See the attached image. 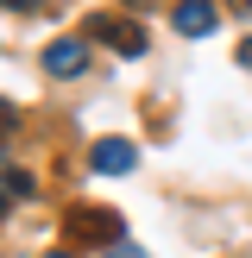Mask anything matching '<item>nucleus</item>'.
Returning <instances> with one entry per match:
<instances>
[{
    "mask_svg": "<svg viewBox=\"0 0 252 258\" xmlns=\"http://www.w3.org/2000/svg\"><path fill=\"white\" fill-rule=\"evenodd\" d=\"M88 164H95L101 176H126V170L139 164V151L126 145V139H101V145H95V158H88Z\"/></svg>",
    "mask_w": 252,
    "mask_h": 258,
    "instance_id": "39448f33",
    "label": "nucleus"
},
{
    "mask_svg": "<svg viewBox=\"0 0 252 258\" xmlns=\"http://www.w3.org/2000/svg\"><path fill=\"white\" fill-rule=\"evenodd\" d=\"M44 70L50 76H82L88 70V44H82V38H57V44L44 50Z\"/></svg>",
    "mask_w": 252,
    "mask_h": 258,
    "instance_id": "20e7f679",
    "label": "nucleus"
},
{
    "mask_svg": "<svg viewBox=\"0 0 252 258\" xmlns=\"http://www.w3.org/2000/svg\"><path fill=\"white\" fill-rule=\"evenodd\" d=\"M170 25H176L183 38H208V32H214V0H176Z\"/></svg>",
    "mask_w": 252,
    "mask_h": 258,
    "instance_id": "7ed1b4c3",
    "label": "nucleus"
},
{
    "mask_svg": "<svg viewBox=\"0 0 252 258\" xmlns=\"http://www.w3.org/2000/svg\"><path fill=\"white\" fill-rule=\"evenodd\" d=\"M7 208H13V196H7V189H0V221H7Z\"/></svg>",
    "mask_w": 252,
    "mask_h": 258,
    "instance_id": "9d476101",
    "label": "nucleus"
},
{
    "mask_svg": "<svg viewBox=\"0 0 252 258\" xmlns=\"http://www.w3.org/2000/svg\"><path fill=\"white\" fill-rule=\"evenodd\" d=\"M63 233H70L76 246H126V221L113 208H76L70 221H63Z\"/></svg>",
    "mask_w": 252,
    "mask_h": 258,
    "instance_id": "f257e3e1",
    "label": "nucleus"
},
{
    "mask_svg": "<svg viewBox=\"0 0 252 258\" xmlns=\"http://www.w3.org/2000/svg\"><path fill=\"white\" fill-rule=\"evenodd\" d=\"M88 38H107L113 50H120V57H139V50H145V32H139L133 19H113V13H95V19L82 25Z\"/></svg>",
    "mask_w": 252,
    "mask_h": 258,
    "instance_id": "f03ea898",
    "label": "nucleus"
},
{
    "mask_svg": "<svg viewBox=\"0 0 252 258\" xmlns=\"http://www.w3.org/2000/svg\"><path fill=\"white\" fill-rule=\"evenodd\" d=\"M0 7H32V0H0Z\"/></svg>",
    "mask_w": 252,
    "mask_h": 258,
    "instance_id": "f8f14e48",
    "label": "nucleus"
},
{
    "mask_svg": "<svg viewBox=\"0 0 252 258\" xmlns=\"http://www.w3.org/2000/svg\"><path fill=\"white\" fill-rule=\"evenodd\" d=\"M239 63H246V70H252V38H246V44H239Z\"/></svg>",
    "mask_w": 252,
    "mask_h": 258,
    "instance_id": "6e6552de",
    "label": "nucleus"
},
{
    "mask_svg": "<svg viewBox=\"0 0 252 258\" xmlns=\"http://www.w3.org/2000/svg\"><path fill=\"white\" fill-rule=\"evenodd\" d=\"M13 120H19V113H13V101H0V133H7Z\"/></svg>",
    "mask_w": 252,
    "mask_h": 258,
    "instance_id": "0eeeda50",
    "label": "nucleus"
},
{
    "mask_svg": "<svg viewBox=\"0 0 252 258\" xmlns=\"http://www.w3.org/2000/svg\"><path fill=\"white\" fill-rule=\"evenodd\" d=\"M107 258H139V252H133V246H113V252H107Z\"/></svg>",
    "mask_w": 252,
    "mask_h": 258,
    "instance_id": "1a4fd4ad",
    "label": "nucleus"
},
{
    "mask_svg": "<svg viewBox=\"0 0 252 258\" xmlns=\"http://www.w3.org/2000/svg\"><path fill=\"white\" fill-rule=\"evenodd\" d=\"M0 189H7V196H32V176H25V170H7V183H0Z\"/></svg>",
    "mask_w": 252,
    "mask_h": 258,
    "instance_id": "423d86ee",
    "label": "nucleus"
},
{
    "mask_svg": "<svg viewBox=\"0 0 252 258\" xmlns=\"http://www.w3.org/2000/svg\"><path fill=\"white\" fill-rule=\"evenodd\" d=\"M233 13H246V19H252V0H233Z\"/></svg>",
    "mask_w": 252,
    "mask_h": 258,
    "instance_id": "9b49d317",
    "label": "nucleus"
},
{
    "mask_svg": "<svg viewBox=\"0 0 252 258\" xmlns=\"http://www.w3.org/2000/svg\"><path fill=\"white\" fill-rule=\"evenodd\" d=\"M126 7H151V0H126Z\"/></svg>",
    "mask_w": 252,
    "mask_h": 258,
    "instance_id": "ddd939ff",
    "label": "nucleus"
}]
</instances>
